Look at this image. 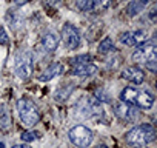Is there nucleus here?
Returning a JSON list of instances; mask_svg holds the SVG:
<instances>
[{
	"label": "nucleus",
	"mask_w": 157,
	"mask_h": 148,
	"mask_svg": "<svg viewBox=\"0 0 157 148\" xmlns=\"http://www.w3.org/2000/svg\"><path fill=\"white\" fill-rule=\"evenodd\" d=\"M77 111L83 117H100L103 114L99 100L94 97H82L77 102Z\"/></svg>",
	"instance_id": "0eeeda50"
},
{
	"label": "nucleus",
	"mask_w": 157,
	"mask_h": 148,
	"mask_svg": "<svg viewBox=\"0 0 157 148\" xmlns=\"http://www.w3.org/2000/svg\"><path fill=\"white\" fill-rule=\"evenodd\" d=\"M132 62L136 63H143L146 65L148 62H152V60H157V46L152 40L149 42H145L142 45L137 46V49L132 53Z\"/></svg>",
	"instance_id": "423d86ee"
},
{
	"label": "nucleus",
	"mask_w": 157,
	"mask_h": 148,
	"mask_svg": "<svg viewBox=\"0 0 157 148\" xmlns=\"http://www.w3.org/2000/svg\"><path fill=\"white\" fill-rule=\"evenodd\" d=\"M96 148H108L106 145H99V146H96Z\"/></svg>",
	"instance_id": "bb28decb"
},
{
	"label": "nucleus",
	"mask_w": 157,
	"mask_h": 148,
	"mask_svg": "<svg viewBox=\"0 0 157 148\" xmlns=\"http://www.w3.org/2000/svg\"><path fill=\"white\" fill-rule=\"evenodd\" d=\"M68 137H69V140H71L75 146H78V148H86V146H90L91 142H93V131H91L88 127H85V125H75L74 128L69 130Z\"/></svg>",
	"instance_id": "39448f33"
},
{
	"label": "nucleus",
	"mask_w": 157,
	"mask_h": 148,
	"mask_svg": "<svg viewBox=\"0 0 157 148\" xmlns=\"http://www.w3.org/2000/svg\"><path fill=\"white\" fill-rule=\"evenodd\" d=\"M125 139L131 146L140 148V146H145V145L151 143L155 139V130L149 123H142V125H137V127L131 128L126 133Z\"/></svg>",
	"instance_id": "f257e3e1"
},
{
	"label": "nucleus",
	"mask_w": 157,
	"mask_h": 148,
	"mask_svg": "<svg viewBox=\"0 0 157 148\" xmlns=\"http://www.w3.org/2000/svg\"><path fill=\"white\" fill-rule=\"evenodd\" d=\"M16 2H17L19 5H23V3H26V2H29V0H16Z\"/></svg>",
	"instance_id": "a878e982"
},
{
	"label": "nucleus",
	"mask_w": 157,
	"mask_h": 148,
	"mask_svg": "<svg viewBox=\"0 0 157 148\" xmlns=\"http://www.w3.org/2000/svg\"><path fill=\"white\" fill-rule=\"evenodd\" d=\"M120 42L125 43V45H128V46H139V45H142V43L146 42V33L142 31V29L123 33L120 36Z\"/></svg>",
	"instance_id": "9d476101"
},
{
	"label": "nucleus",
	"mask_w": 157,
	"mask_h": 148,
	"mask_svg": "<svg viewBox=\"0 0 157 148\" xmlns=\"http://www.w3.org/2000/svg\"><path fill=\"white\" fill-rule=\"evenodd\" d=\"M142 10H143V5L139 2V0H132V2H129L128 3V6H126V13H128V16H137L139 13H142Z\"/></svg>",
	"instance_id": "dca6fc26"
},
{
	"label": "nucleus",
	"mask_w": 157,
	"mask_h": 148,
	"mask_svg": "<svg viewBox=\"0 0 157 148\" xmlns=\"http://www.w3.org/2000/svg\"><path fill=\"white\" fill-rule=\"evenodd\" d=\"M20 139L23 140V142H33V140H36V139H39V133L37 131H23L22 134H20Z\"/></svg>",
	"instance_id": "aec40b11"
},
{
	"label": "nucleus",
	"mask_w": 157,
	"mask_h": 148,
	"mask_svg": "<svg viewBox=\"0 0 157 148\" xmlns=\"http://www.w3.org/2000/svg\"><path fill=\"white\" fill-rule=\"evenodd\" d=\"M77 8L80 11H93V0H77Z\"/></svg>",
	"instance_id": "412c9836"
},
{
	"label": "nucleus",
	"mask_w": 157,
	"mask_h": 148,
	"mask_svg": "<svg viewBox=\"0 0 157 148\" xmlns=\"http://www.w3.org/2000/svg\"><path fill=\"white\" fill-rule=\"evenodd\" d=\"M11 128V114L3 108L0 111V130L2 131H8Z\"/></svg>",
	"instance_id": "2eb2a0df"
},
{
	"label": "nucleus",
	"mask_w": 157,
	"mask_h": 148,
	"mask_svg": "<svg viewBox=\"0 0 157 148\" xmlns=\"http://www.w3.org/2000/svg\"><path fill=\"white\" fill-rule=\"evenodd\" d=\"M17 111H19V117H20L22 123L26 127H34L40 120V111L31 99H26V97L19 99L17 100Z\"/></svg>",
	"instance_id": "7ed1b4c3"
},
{
	"label": "nucleus",
	"mask_w": 157,
	"mask_h": 148,
	"mask_svg": "<svg viewBox=\"0 0 157 148\" xmlns=\"http://www.w3.org/2000/svg\"><path fill=\"white\" fill-rule=\"evenodd\" d=\"M111 5V0H93V11H105Z\"/></svg>",
	"instance_id": "6ab92c4d"
},
{
	"label": "nucleus",
	"mask_w": 157,
	"mask_h": 148,
	"mask_svg": "<svg viewBox=\"0 0 157 148\" xmlns=\"http://www.w3.org/2000/svg\"><path fill=\"white\" fill-rule=\"evenodd\" d=\"M120 100L123 102H128L134 107H139V108H151L152 103H154V96L146 93V91H142V90H137L134 87H126L122 94H120Z\"/></svg>",
	"instance_id": "f03ea898"
},
{
	"label": "nucleus",
	"mask_w": 157,
	"mask_h": 148,
	"mask_svg": "<svg viewBox=\"0 0 157 148\" xmlns=\"http://www.w3.org/2000/svg\"><path fill=\"white\" fill-rule=\"evenodd\" d=\"M8 43H10V37L3 29V26H0V45H8Z\"/></svg>",
	"instance_id": "5701e85b"
},
{
	"label": "nucleus",
	"mask_w": 157,
	"mask_h": 148,
	"mask_svg": "<svg viewBox=\"0 0 157 148\" xmlns=\"http://www.w3.org/2000/svg\"><path fill=\"white\" fill-rule=\"evenodd\" d=\"M94 96H96L97 100H102V102H111V96H109L108 93H105L103 90H97V91L94 93Z\"/></svg>",
	"instance_id": "4be33fe9"
},
{
	"label": "nucleus",
	"mask_w": 157,
	"mask_h": 148,
	"mask_svg": "<svg viewBox=\"0 0 157 148\" xmlns=\"http://www.w3.org/2000/svg\"><path fill=\"white\" fill-rule=\"evenodd\" d=\"M86 63H93V57L88 54L83 56H77L71 60V66H77V65H86Z\"/></svg>",
	"instance_id": "a211bd4d"
},
{
	"label": "nucleus",
	"mask_w": 157,
	"mask_h": 148,
	"mask_svg": "<svg viewBox=\"0 0 157 148\" xmlns=\"http://www.w3.org/2000/svg\"><path fill=\"white\" fill-rule=\"evenodd\" d=\"M114 113H116V116H117L119 119H122V120H125V122H132V120H136L137 116H139L137 108H136L134 105L128 103V102H123V100H120V102H117V103L114 105Z\"/></svg>",
	"instance_id": "6e6552de"
},
{
	"label": "nucleus",
	"mask_w": 157,
	"mask_h": 148,
	"mask_svg": "<svg viewBox=\"0 0 157 148\" xmlns=\"http://www.w3.org/2000/svg\"><path fill=\"white\" fill-rule=\"evenodd\" d=\"M13 148H31L28 143H19V145H14Z\"/></svg>",
	"instance_id": "b1692460"
},
{
	"label": "nucleus",
	"mask_w": 157,
	"mask_h": 148,
	"mask_svg": "<svg viewBox=\"0 0 157 148\" xmlns=\"http://www.w3.org/2000/svg\"><path fill=\"white\" fill-rule=\"evenodd\" d=\"M42 45H43V48H45L46 51L52 53V51H56L57 46H59V39H57L54 34L48 33V34H45V36L42 37Z\"/></svg>",
	"instance_id": "4468645a"
},
{
	"label": "nucleus",
	"mask_w": 157,
	"mask_h": 148,
	"mask_svg": "<svg viewBox=\"0 0 157 148\" xmlns=\"http://www.w3.org/2000/svg\"><path fill=\"white\" fill-rule=\"evenodd\" d=\"M99 51L103 53V54H106V53H113V51H114V43H113V40H111L109 37L103 39V40L100 42V45H99Z\"/></svg>",
	"instance_id": "f3484780"
},
{
	"label": "nucleus",
	"mask_w": 157,
	"mask_h": 148,
	"mask_svg": "<svg viewBox=\"0 0 157 148\" xmlns=\"http://www.w3.org/2000/svg\"><path fill=\"white\" fill-rule=\"evenodd\" d=\"M14 69L22 80H26L28 77H31V74L34 71L33 53H29L28 49H19L14 57Z\"/></svg>",
	"instance_id": "20e7f679"
},
{
	"label": "nucleus",
	"mask_w": 157,
	"mask_h": 148,
	"mask_svg": "<svg viewBox=\"0 0 157 148\" xmlns=\"http://www.w3.org/2000/svg\"><path fill=\"white\" fill-rule=\"evenodd\" d=\"M63 72V65L62 63H59V62H56V63H52V65H49L40 76H39V79L42 80V82H49V80H52L54 77H57V76H60V74Z\"/></svg>",
	"instance_id": "f8f14e48"
},
{
	"label": "nucleus",
	"mask_w": 157,
	"mask_h": 148,
	"mask_svg": "<svg viewBox=\"0 0 157 148\" xmlns=\"http://www.w3.org/2000/svg\"><path fill=\"white\" fill-rule=\"evenodd\" d=\"M62 39H63L66 48H69V49H75L80 45V34H78L75 26H72L69 23H66L62 28Z\"/></svg>",
	"instance_id": "1a4fd4ad"
},
{
	"label": "nucleus",
	"mask_w": 157,
	"mask_h": 148,
	"mask_svg": "<svg viewBox=\"0 0 157 148\" xmlns=\"http://www.w3.org/2000/svg\"><path fill=\"white\" fill-rule=\"evenodd\" d=\"M122 77L134 85H139L145 80V72L139 66H128L122 71Z\"/></svg>",
	"instance_id": "9b49d317"
},
{
	"label": "nucleus",
	"mask_w": 157,
	"mask_h": 148,
	"mask_svg": "<svg viewBox=\"0 0 157 148\" xmlns=\"http://www.w3.org/2000/svg\"><path fill=\"white\" fill-rule=\"evenodd\" d=\"M139 2H140V3H142V5L145 6V5H148L149 2H152V0H139Z\"/></svg>",
	"instance_id": "393cba45"
},
{
	"label": "nucleus",
	"mask_w": 157,
	"mask_h": 148,
	"mask_svg": "<svg viewBox=\"0 0 157 148\" xmlns=\"http://www.w3.org/2000/svg\"><path fill=\"white\" fill-rule=\"evenodd\" d=\"M72 72L78 77H88V76H93V74L97 72V66L93 65V63H86V65H77V66H72Z\"/></svg>",
	"instance_id": "ddd939ff"
}]
</instances>
